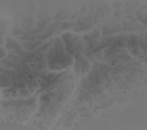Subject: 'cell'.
Instances as JSON below:
<instances>
[{"instance_id":"1","label":"cell","mask_w":147,"mask_h":130,"mask_svg":"<svg viewBox=\"0 0 147 130\" xmlns=\"http://www.w3.org/2000/svg\"><path fill=\"white\" fill-rule=\"evenodd\" d=\"M62 39L65 45L66 50L70 48L78 41V36L72 33H65L63 35Z\"/></svg>"},{"instance_id":"2","label":"cell","mask_w":147,"mask_h":130,"mask_svg":"<svg viewBox=\"0 0 147 130\" xmlns=\"http://www.w3.org/2000/svg\"><path fill=\"white\" fill-rule=\"evenodd\" d=\"M88 64L83 58L78 57L75 64V71L77 74H82L87 68Z\"/></svg>"},{"instance_id":"3","label":"cell","mask_w":147,"mask_h":130,"mask_svg":"<svg viewBox=\"0 0 147 130\" xmlns=\"http://www.w3.org/2000/svg\"><path fill=\"white\" fill-rule=\"evenodd\" d=\"M83 44L81 41H78L77 43L72 45L70 48L67 49V52L69 55L72 56H78L82 50Z\"/></svg>"},{"instance_id":"4","label":"cell","mask_w":147,"mask_h":130,"mask_svg":"<svg viewBox=\"0 0 147 130\" xmlns=\"http://www.w3.org/2000/svg\"><path fill=\"white\" fill-rule=\"evenodd\" d=\"M99 37V31L96 29L91 34L87 35L84 37V39L87 44H91L94 42L95 39H97Z\"/></svg>"},{"instance_id":"5","label":"cell","mask_w":147,"mask_h":130,"mask_svg":"<svg viewBox=\"0 0 147 130\" xmlns=\"http://www.w3.org/2000/svg\"><path fill=\"white\" fill-rule=\"evenodd\" d=\"M59 23L58 22H56L54 24H52L48 28V29L46 30L45 32H43L42 34L40 35V36H38V38L41 39H45L47 38L48 37L51 36L53 32L55 31L56 29L57 26H58Z\"/></svg>"},{"instance_id":"6","label":"cell","mask_w":147,"mask_h":130,"mask_svg":"<svg viewBox=\"0 0 147 130\" xmlns=\"http://www.w3.org/2000/svg\"><path fill=\"white\" fill-rule=\"evenodd\" d=\"M6 47L9 49H21V46L19 45L17 41L12 39L8 38L6 41Z\"/></svg>"},{"instance_id":"7","label":"cell","mask_w":147,"mask_h":130,"mask_svg":"<svg viewBox=\"0 0 147 130\" xmlns=\"http://www.w3.org/2000/svg\"><path fill=\"white\" fill-rule=\"evenodd\" d=\"M41 43L40 41H30L25 43L23 45V46L25 49L28 50H33L36 47V46Z\"/></svg>"},{"instance_id":"8","label":"cell","mask_w":147,"mask_h":130,"mask_svg":"<svg viewBox=\"0 0 147 130\" xmlns=\"http://www.w3.org/2000/svg\"><path fill=\"white\" fill-rule=\"evenodd\" d=\"M11 81L9 77L6 74H4L3 76L1 75V84L2 87H7L10 85Z\"/></svg>"},{"instance_id":"9","label":"cell","mask_w":147,"mask_h":130,"mask_svg":"<svg viewBox=\"0 0 147 130\" xmlns=\"http://www.w3.org/2000/svg\"><path fill=\"white\" fill-rule=\"evenodd\" d=\"M25 33H24V32L21 30L20 29L17 28H14L12 29V34L14 36H20L21 35H24Z\"/></svg>"},{"instance_id":"10","label":"cell","mask_w":147,"mask_h":130,"mask_svg":"<svg viewBox=\"0 0 147 130\" xmlns=\"http://www.w3.org/2000/svg\"><path fill=\"white\" fill-rule=\"evenodd\" d=\"M73 23H65L63 24V26L61 28V30L67 29L71 27L73 25Z\"/></svg>"},{"instance_id":"11","label":"cell","mask_w":147,"mask_h":130,"mask_svg":"<svg viewBox=\"0 0 147 130\" xmlns=\"http://www.w3.org/2000/svg\"><path fill=\"white\" fill-rule=\"evenodd\" d=\"M5 55V52L3 49L1 48V57L3 58Z\"/></svg>"}]
</instances>
